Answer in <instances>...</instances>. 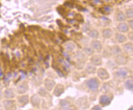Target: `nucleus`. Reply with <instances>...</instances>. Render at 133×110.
<instances>
[{
	"instance_id": "nucleus-1",
	"label": "nucleus",
	"mask_w": 133,
	"mask_h": 110,
	"mask_svg": "<svg viewBox=\"0 0 133 110\" xmlns=\"http://www.w3.org/2000/svg\"><path fill=\"white\" fill-rule=\"evenodd\" d=\"M85 84L90 90H92V91H95L99 88L100 83L97 78H91L86 81Z\"/></svg>"
},
{
	"instance_id": "nucleus-2",
	"label": "nucleus",
	"mask_w": 133,
	"mask_h": 110,
	"mask_svg": "<svg viewBox=\"0 0 133 110\" xmlns=\"http://www.w3.org/2000/svg\"><path fill=\"white\" fill-rule=\"evenodd\" d=\"M128 57L126 55L122 54H120L117 55L115 58V62L118 65H126L128 62Z\"/></svg>"
},
{
	"instance_id": "nucleus-3",
	"label": "nucleus",
	"mask_w": 133,
	"mask_h": 110,
	"mask_svg": "<svg viewBox=\"0 0 133 110\" xmlns=\"http://www.w3.org/2000/svg\"><path fill=\"white\" fill-rule=\"evenodd\" d=\"M112 101V98L107 95H102L99 98V103L102 106H106L110 105Z\"/></svg>"
},
{
	"instance_id": "nucleus-4",
	"label": "nucleus",
	"mask_w": 133,
	"mask_h": 110,
	"mask_svg": "<svg viewBox=\"0 0 133 110\" xmlns=\"http://www.w3.org/2000/svg\"><path fill=\"white\" fill-rule=\"evenodd\" d=\"M98 76L102 80H106L110 77L109 73L106 69L103 68H101L98 70Z\"/></svg>"
},
{
	"instance_id": "nucleus-5",
	"label": "nucleus",
	"mask_w": 133,
	"mask_h": 110,
	"mask_svg": "<svg viewBox=\"0 0 133 110\" xmlns=\"http://www.w3.org/2000/svg\"><path fill=\"white\" fill-rule=\"evenodd\" d=\"M91 47L94 51H99L102 49V46L101 43L98 40H93L91 42Z\"/></svg>"
},
{
	"instance_id": "nucleus-6",
	"label": "nucleus",
	"mask_w": 133,
	"mask_h": 110,
	"mask_svg": "<svg viewBox=\"0 0 133 110\" xmlns=\"http://www.w3.org/2000/svg\"><path fill=\"white\" fill-rule=\"evenodd\" d=\"M90 60L91 63L95 65V66H99V65H101L102 63V58L99 55H93Z\"/></svg>"
},
{
	"instance_id": "nucleus-7",
	"label": "nucleus",
	"mask_w": 133,
	"mask_h": 110,
	"mask_svg": "<svg viewBox=\"0 0 133 110\" xmlns=\"http://www.w3.org/2000/svg\"><path fill=\"white\" fill-rule=\"evenodd\" d=\"M123 51H124V52L126 54H128V55H132V43H126V44H124L123 46Z\"/></svg>"
},
{
	"instance_id": "nucleus-8",
	"label": "nucleus",
	"mask_w": 133,
	"mask_h": 110,
	"mask_svg": "<svg viewBox=\"0 0 133 110\" xmlns=\"http://www.w3.org/2000/svg\"><path fill=\"white\" fill-rule=\"evenodd\" d=\"M128 75V71L125 69H118L114 73V75L117 78H124Z\"/></svg>"
},
{
	"instance_id": "nucleus-9",
	"label": "nucleus",
	"mask_w": 133,
	"mask_h": 110,
	"mask_svg": "<svg viewBox=\"0 0 133 110\" xmlns=\"http://www.w3.org/2000/svg\"><path fill=\"white\" fill-rule=\"evenodd\" d=\"M64 91V86L62 84H58L56 86V87L55 88V90H54V94L55 95H56V97H59L61 95L63 94Z\"/></svg>"
},
{
	"instance_id": "nucleus-10",
	"label": "nucleus",
	"mask_w": 133,
	"mask_h": 110,
	"mask_svg": "<svg viewBox=\"0 0 133 110\" xmlns=\"http://www.w3.org/2000/svg\"><path fill=\"white\" fill-rule=\"evenodd\" d=\"M117 30L121 33H126L129 31V26L126 23H121L117 26Z\"/></svg>"
},
{
	"instance_id": "nucleus-11",
	"label": "nucleus",
	"mask_w": 133,
	"mask_h": 110,
	"mask_svg": "<svg viewBox=\"0 0 133 110\" xmlns=\"http://www.w3.org/2000/svg\"><path fill=\"white\" fill-rule=\"evenodd\" d=\"M55 86V81L52 79H46L45 81V86L46 87V89H47L48 90L50 91Z\"/></svg>"
},
{
	"instance_id": "nucleus-12",
	"label": "nucleus",
	"mask_w": 133,
	"mask_h": 110,
	"mask_svg": "<svg viewBox=\"0 0 133 110\" xmlns=\"http://www.w3.org/2000/svg\"><path fill=\"white\" fill-rule=\"evenodd\" d=\"M110 51L112 55H115V56H117L118 54H121V49L118 46H112L110 47Z\"/></svg>"
},
{
	"instance_id": "nucleus-13",
	"label": "nucleus",
	"mask_w": 133,
	"mask_h": 110,
	"mask_svg": "<svg viewBox=\"0 0 133 110\" xmlns=\"http://www.w3.org/2000/svg\"><path fill=\"white\" fill-rule=\"evenodd\" d=\"M113 31L110 28H107V29H104L102 32V36H103L104 38L108 39L110 38L113 35Z\"/></svg>"
},
{
	"instance_id": "nucleus-14",
	"label": "nucleus",
	"mask_w": 133,
	"mask_h": 110,
	"mask_svg": "<svg viewBox=\"0 0 133 110\" xmlns=\"http://www.w3.org/2000/svg\"><path fill=\"white\" fill-rule=\"evenodd\" d=\"M96 67L92 63H89L85 67V71L88 74H94L96 71Z\"/></svg>"
},
{
	"instance_id": "nucleus-15",
	"label": "nucleus",
	"mask_w": 133,
	"mask_h": 110,
	"mask_svg": "<svg viewBox=\"0 0 133 110\" xmlns=\"http://www.w3.org/2000/svg\"><path fill=\"white\" fill-rule=\"evenodd\" d=\"M28 90V85L26 83H23L19 86L17 89V91L19 94H24Z\"/></svg>"
},
{
	"instance_id": "nucleus-16",
	"label": "nucleus",
	"mask_w": 133,
	"mask_h": 110,
	"mask_svg": "<svg viewBox=\"0 0 133 110\" xmlns=\"http://www.w3.org/2000/svg\"><path fill=\"white\" fill-rule=\"evenodd\" d=\"M115 39L118 42L120 43H124V42H126L127 40L126 36H124V34H119V33H117V34H116Z\"/></svg>"
},
{
	"instance_id": "nucleus-17",
	"label": "nucleus",
	"mask_w": 133,
	"mask_h": 110,
	"mask_svg": "<svg viewBox=\"0 0 133 110\" xmlns=\"http://www.w3.org/2000/svg\"><path fill=\"white\" fill-rule=\"evenodd\" d=\"M75 47H76V46H75V44L73 43H66L64 46L65 49H66L68 52H73V51L74 50Z\"/></svg>"
},
{
	"instance_id": "nucleus-18",
	"label": "nucleus",
	"mask_w": 133,
	"mask_h": 110,
	"mask_svg": "<svg viewBox=\"0 0 133 110\" xmlns=\"http://www.w3.org/2000/svg\"><path fill=\"white\" fill-rule=\"evenodd\" d=\"M19 104L21 106L25 105L28 102V97L27 95L22 96V97L19 98Z\"/></svg>"
},
{
	"instance_id": "nucleus-19",
	"label": "nucleus",
	"mask_w": 133,
	"mask_h": 110,
	"mask_svg": "<svg viewBox=\"0 0 133 110\" xmlns=\"http://www.w3.org/2000/svg\"><path fill=\"white\" fill-rule=\"evenodd\" d=\"M116 19L119 22H124L126 20V16L124 15V14L123 12H121V11H120L118 13H117V16H116Z\"/></svg>"
},
{
	"instance_id": "nucleus-20",
	"label": "nucleus",
	"mask_w": 133,
	"mask_h": 110,
	"mask_svg": "<svg viewBox=\"0 0 133 110\" xmlns=\"http://www.w3.org/2000/svg\"><path fill=\"white\" fill-rule=\"evenodd\" d=\"M15 96L14 93L11 89H6L5 92V97L6 98H12Z\"/></svg>"
},
{
	"instance_id": "nucleus-21",
	"label": "nucleus",
	"mask_w": 133,
	"mask_h": 110,
	"mask_svg": "<svg viewBox=\"0 0 133 110\" xmlns=\"http://www.w3.org/2000/svg\"><path fill=\"white\" fill-rule=\"evenodd\" d=\"M124 86H125L126 89H128V90H132V89H133L132 79H128L127 81H126V82L124 83Z\"/></svg>"
},
{
	"instance_id": "nucleus-22",
	"label": "nucleus",
	"mask_w": 133,
	"mask_h": 110,
	"mask_svg": "<svg viewBox=\"0 0 133 110\" xmlns=\"http://www.w3.org/2000/svg\"><path fill=\"white\" fill-rule=\"evenodd\" d=\"M31 103H32L33 106H38L39 105L40 99H39V98L38 96L36 95H34L33 96L32 98H31Z\"/></svg>"
},
{
	"instance_id": "nucleus-23",
	"label": "nucleus",
	"mask_w": 133,
	"mask_h": 110,
	"mask_svg": "<svg viewBox=\"0 0 133 110\" xmlns=\"http://www.w3.org/2000/svg\"><path fill=\"white\" fill-rule=\"evenodd\" d=\"M88 34L90 37L93 39L98 38L99 36V32L96 31V30H91V31H90L89 33H88Z\"/></svg>"
},
{
	"instance_id": "nucleus-24",
	"label": "nucleus",
	"mask_w": 133,
	"mask_h": 110,
	"mask_svg": "<svg viewBox=\"0 0 133 110\" xmlns=\"http://www.w3.org/2000/svg\"><path fill=\"white\" fill-rule=\"evenodd\" d=\"M5 107L6 109H11L14 106V101L12 100H7L5 101Z\"/></svg>"
},
{
	"instance_id": "nucleus-25",
	"label": "nucleus",
	"mask_w": 133,
	"mask_h": 110,
	"mask_svg": "<svg viewBox=\"0 0 133 110\" xmlns=\"http://www.w3.org/2000/svg\"><path fill=\"white\" fill-rule=\"evenodd\" d=\"M84 51L86 55H88V56L92 55L94 54V50L92 48H90V47H85L84 49Z\"/></svg>"
},
{
	"instance_id": "nucleus-26",
	"label": "nucleus",
	"mask_w": 133,
	"mask_h": 110,
	"mask_svg": "<svg viewBox=\"0 0 133 110\" xmlns=\"http://www.w3.org/2000/svg\"><path fill=\"white\" fill-rule=\"evenodd\" d=\"M126 17L132 18L133 16V11L132 9H129L126 11Z\"/></svg>"
},
{
	"instance_id": "nucleus-27",
	"label": "nucleus",
	"mask_w": 133,
	"mask_h": 110,
	"mask_svg": "<svg viewBox=\"0 0 133 110\" xmlns=\"http://www.w3.org/2000/svg\"><path fill=\"white\" fill-rule=\"evenodd\" d=\"M60 105H61V106L64 108H66L69 106V103L66 101L65 100H61L60 103Z\"/></svg>"
},
{
	"instance_id": "nucleus-28",
	"label": "nucleus",
	"mask_w": 133,
	"mask_h": 110,
	"mask_svg": "<svg viewBox=\"0 0 133 110\" xmlns=\"http://www.w3.org/2000/svg\"><path fill=\"white\" fill-rule=\"evenodd\" d=\"M128 23H129V26H130V28H131V29H132L133 28V26H132V20H129V21H128Z\"/></svg>"
},
{
	"instance_id": "nucleus-29",
	"label": "nucleus",
	"mask_w": 133,
	"mask_h": 110,
	"mask_svg": "<svg viewBox=\"0 0 133 110\" xmlns=\"http://www.w3.org/2000/svg\"><path fill=\"white\" fill-rule=\"evenodd\" d=\"M128 37H129V38L130 40H131V41H132V39H133V38H132V32H131L130 33H129V34H128Z\"/></svg>"
},
{
	"instance_id": "nucleus-30",
	"label": "nucleus",
	"mask_w": 133,
	"mask_h": 110,
	"mask_svg": "<svg viewBox=\"0 0 133 110\" xmlns=\"http://www.w3.org/2000/svg\"><path fill=\"white\" fill-rule=\"evenodd\" d=\"M92 109H101V108L99 106H94L93 108H92Z\"/></svg>"
},
{
	"instance_id": "nucleus-31",
	"label": "nucleus",
	"mask_w": 133,
	"mask_h": 110,
	"mask_svg": "<svg viewBox=\"0 0 133 110\" xmlns=\"http://www.w3.org/2000/svg\"><path fill=\"white\" fill-rule=\"evenodd\" d=\"M104 11H107V12H109V11H110V9L109 8H107V7H106V8H104Z\"/></svg>"
},
{
	"instance_id": "nucleus-32",
	"label": "nucleus",
	"mask_w": 133,
	"mask_h": 110,
	"mask_svg": "<svg viewBox=\"0 0 133 110\" xmlns=\"http://www.w3.org/2000/svg\"><path fill=\"white\" fill-rule=\"evenodd\" d=\"M1 97H2V92H1V90H0V99L1 98Z\"/></svg>"
}]
</instances>
